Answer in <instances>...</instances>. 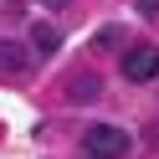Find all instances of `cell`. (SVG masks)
<instances>
[{"mask_svg": "<svg viewBox=\"0 0 159 159\" xmlns=\"http://www.w3.org/2000/svg\"><path fill=\"white\" fill-rule=\"evenodd\" d=\"M128 149H134V139L123 128H113V123H93L82 134V154L87 159H128Z\"/></svg>", "mask_w": 159, "mask_h": 159, "instance_id": "obj_1", "label": "cell"}, {"mask_svg": "<svg viewBox=\"0 0 159 159\" xmlns=\"http://www.w3.org/2000/svg\"><path fill=\"white\" fill-rule=\"evenodd\" d=\"M123 77L128 82H159V52L154 46H128L123 52Z\"/></svg>", "mask_w": 159, "mask_h": 159, "instance_id": "obj_2", "label": "cell"}, {"mask_svg": "<svg viewBox=\"0 0 159 159\" xmlns=\"http://www.w3.org/2000/svg\"><path fill=\"white\" fill-rule=\"evenodd\" d=\"M98 93H103L98 72H72V77H67V98H72V103H93Z\"/></svg>", "mask_w": 159, "mask_h": 159, "instance_id": "obj_3", "label": "cell"}, {"mask_svg": "<svg viewBox=\"0 0 159 159\" xmlns=\"http://www.w3.org/2000/svg\"><path fill=\"white\" fill-rule=\"evenodd\" d=\"M0 67H5V72H26V67H31V52H26L21 41H0Z\"/></svg>", "mask_w": 159, "mask_h": 159, "instance_id": "obj_4", "label": "cell"}, {"mask_svg": "<svg viewBox=\"0 0 159 159\" xmlns=\"http://www.w3.org/2000/svg\"><path fill=\"white\" fill-rule=\"evenodd\" d=\"M31 41H36V52H41V57H52L57 46H62V31H57V26H36Z\"/></svg>", "mask_w": 159, "mask_h": 159, "instance_id": "obj_5", "label": "cell"}, {"mask_svg": "<svg viewBox=\"0 0 159 159\" xmlns=\"http://www.w3.org/2000/svg\"><path fill=\"white\" fill-rule=\"evenodd\" d=\"M123 41V31H118V26H103V31H98V46H118Z\"/></svg>", "mask_w": 159, "mask_h": 159, "instance_id": "obj_6", "label": "cell"}, {"mask_svg": "<svg viewBox=\"0 0 159 159\" xmlns=\"http://www.w3.org/2000/svg\"><path fill=\"white\" fill-rule=\"evenodd\" d=\"M134 5H139V16H149V21L159 16V0H134Z\"/></svg>", "mask_w": 159, "mask_h": 159, "instance_id": "obj_7", "label": "cell"}, {"mask_svg": "<svg viewBox=\"0 0 159 159\" xmlns=\"http://www.w3.org/2000/svg\"><path fill=\"white\" fill-rule=\"evenodd\" d=\"M41 5H46V11H67V0H41Z\"/></svg>", "mask_w": 159, "mask_h": 159, "instance_id": "obj_8", "label": "cell"}]
</instances>
